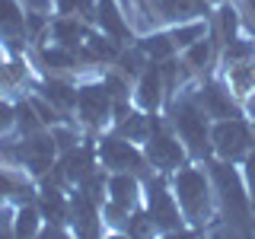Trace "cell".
<instances>
[{
  "instance_id": "26",
  "label": "cell",
  "mask_w": 255,
  "mask_h": 239,
  "mask_svg": "<svg viewBox=\"0 0 255 239\" xmlns=\"http://www.w3.org/2000/svg\"><path fill=\"white\" fill-rule=\"evenodd\" d=\"M10 230H13V214L0 207V233H10Z\"/></svg>"
},
{
  "instance_id": "16",
  "label": "cell",
  "mask_w": 255,
  "mask_h": 239,
  "mask_svg": "<svg viewBox=\"0 0 255 239\" xmlns=\"http://www.w3.org/2000/svg\"><path fill=\"white\" fill-rule=\"evenodd\" d=\"M137 48L147 54V61H156V64L166 61V58H172V54H179L166 29H150V32H143V35L137 38Z\"/></svg>"
},
{
  "instance_id": "19",
  "label": "cell",
  "mask_w": 255,
  "mask_h": 239,
  "mask_svg": "<svg viewBox=\"0 0 255 239\" xmlns=\"http://www.w3.org/2000/svg\"><path fill=\"white\" fill-rule=\"evenodd\" d=\"M13 233L16 236H38L42 233V211H38V204H22L13 214Z\"/></svg>"
},
{
  "instance_id": "13",
  "label": "cell",
  "mask_w": 255,
  "mask_h": 239,
  "mask_svg": "<svg viewBox=\"0 0 255 239\" xmlns=\"http://www.w3.org/2000/svg\"><path fill=\"white\" fill-rule=\"evenodd\" d=\"M70 227H74L77 236H99L106 230V220H102V204L90 198L83 188H77L70 195Z\"/></svg>"
},
{
  "instance_id": "14",
  "label": "cell",
  "mask_w": 255,
  "mask_h": 239,
  "mask_svg": "<svg viewBox=\"0 0 255 239\" xmlns=\"http://www.w3.org/2000/svg\"><path fill=\"white\" fill-rule=\"evenodd\" d=\"M0 42L19 54L29 42L26 32V6L19 0H0Z\"/></svg>"
},
{
  "instance_id": "5",
  "label": "cell",
  "mask_w": 255,
  "mask_h": 239,
  "mask_svg": "<svg viewBox=\"0 0 255 239\" xmlns=\"http://www.w3.org/2000/svg\"><path fill=\"white\" fill-rule=\"evenodd\" d=\"M140 147H143V156H147V163H150L153 172L172 175L182 163H188L185 143L175 137V131L169 127V121H166L159 112H153V118H150V134H147V140H143Z\"/></svg>"
},
{
  "instance_id": "9",
  "label": "cell",
  "mask_w": 255,
  "mask_h": 239,
  "mask_svg": "<svg viewBox=\"0 0 255 239\" xmlns=\"http://www.w3.org/2000/svg\"><path fill=\"white\" fill-rule=\"evenodd\" d=\"M195 99L201 102V109L207 112V118H211V121L243 115V102L230 93V86L223 83L220 70H217V74H211V77H201V80H198V83H195Z\"/></svg>"
},
{
  "instance_id": "20",
  "label": "cell",
  "mask_w": 255,
  "mask_h": 239,
  "mask_svg": "<svg viewBox=\"0 0 255 239\" xmlns=\"http://www.w3.org/2000/svg\"><path fill=\"white\" fill-rule=\"evenodd\" d=\"M51 10L58 16H80V19H96V0H51Z\"/></svg>"
},
{
  "instance_id": "7",
  "label": "cell",
  "mask_w": 255,
  "mask_h": 239,
  "mask_svg": "<svg viewBox=\"0 0 255 239\" xmlns=\"http://www.w3.org/2000/svg\"><path fill=\"white\" fill-rule=\"evenodd\" d=\"M252 147H255V134L246 115L211 121V156L227 159V163H239Z\"/></svg>"
},
{
  "instance_id": "17",
  "label": "cell",
  "mask_w": 255,
  "mask_h": 239,
  "mask_svg": "<svg viewBox=\"0 0 255 239\" xmlns=\"http://www.w3.org/2000/svg\"><path fill=\"white\" fill-rule=\"evenodd\" d=\"M166 32H169L175 51H182V48H188L191 42L204 38L207 32H211V22H207V19H185V22H172V26H166Z\"/></svg>"
},
{
  "instance_id": "21",
  "label": "cell",
  "mask_w": 255,
  "mask_h": 239,
  "mask_svg": "<svg viewBox=\"0 0 255 239\" xmlns=\"http://www.w3.org/2000/svg\"><path fill=\"white\" fill-rule=\"evenodd\" d=\"M236 166H239V172H243V182H246V188H249V195H255V147L239 159Z\"/></svg>"
},
{
  "instance_id": "27",
  "label": "cell",
  "mask_w": 255,
  "mask_h": 239,
  "mask_svg": "<svg viewBox=\"0 0 255 239\" xmlns=\"http://www.w3.org/2000/svg\"><path fill=\"white\" fill-rule=\"evenodd\" d=\"M252 207H255V195H252Z\"/></svg>"
},
{
  "instance_id": "2",
  "label": "cell",
  "mask_w": 255,
  "mask_h": 239,
  "mask_svg": "<svg viewBox=\"0 0 255 239\" xmlns=\"http://www.w3.org/2000/svg\"><path fill=\"white\" fill-rule=\"evenodd\" d=\"M172 195L182 207V217L188 227H195V233H204L207 227L220 223V211H217V195L211 185V172L204 163H182L179 169L169 175Z\"/></svg>"
},
{
  "instance_id": "22",
  "label": "cell",
  "mask_w": 255,
  "mask_h": 239,
  "mask_svg": "<svg viewBox=\"0 0 255 239\" xmlns=\"http://www.w3.org/2000/svg\"><path fill=\"white\" fill-rule=\"evenodd\" d=\"M239 16H243V26L249 35H255V0H236Z\"/></svg>"
},
{
  "instance_id": "1",
  "label": "cell",
  "mask_w": 255,
  "mask_h": 239,
  "mask_svg": "<svg viewBox=\"0 0 255 239\" xmlns=\"http://www.w3.org/2000/svg\"><path fill=\"white\" fill-rule=\"evenodd\" d=\"M204 166L211 172V185H214V195H217L220 223H227L230 233H239V236L255 233V207H252V195L243 182L239 166L217 159V156L204 159Z\"/></svg>"
},
{
  "instance_id": "3",
  "label": "cell",
  "mask_w": 255,
  "mask_h": 239,
  "mask_svg": "<svg viewBox=\"0 0 255 239\" xmlns=\"http://www.w3.org/2000/svg\"><path fill=\"white\" fill-rule=\"evenodd\" d=\"M163 118L169 121L175 137L185 143L188 159H195V163L211 159V118L201 109V102L195 99V83L179 90V93H172L166 99Z\"/></svg>"
},
{
  "instance_id": "23",
  "label": "cell",
  "mask_w": 255,
  "mask_h": 239,
  "mask_svg": "<svg viewBox=\"0 0 255 239\" xmlns=\"http://www.w3.org/2000/svg\"><path fill=\"white\" fill-rule=\"evenodd\" d=\"M13 124H16V109H10L6 102H0V134L10 131Z\"/></svg>"
},
{
  "instance_id": "12",
  "label": "cell",
  "mask_w": 255,
  "mask_h": 239,
  "mask_svg": "<svg viewBox=\"0 0 255 239\" xmlns=\"http://www.w3.org/2000/svg\"><path fill=\"white\" fill-rule=\"evenodd\" d=\"M150 6V19L172 26V22H185V19H207L211 16V0H147Z\"/></svg>"
},
{
  "instance_id": "10",
  "label": "cell",
  "mask_w": 255,
  "mask_h": 239,
  "mask_svg": "<svg viewBox=\"0 0 255 239\" xmlns=\"http://www.w3.org/2000/svg\"><path fill=\"white\" fill-rule=\"evenodd\" d=\"M106 204L131 214L143 204V179L134 172H109L106 179Z\"/></svg>"
},
{
  "instance_id": "8",
  "label": "cell",
  "mask_w": 255,
  "mask_h": 239,
  "mask_svg": "<svg viewBox=\"0 0 255 239\" xmlns=\"http://www.w3.org/2000/svg\"><path fill=\"white\" fill-rule=\"evenodd\" d=\"M74 115H77V124L90 134H99L109 124V118H115V102H112L106 83L99 77L90 80V83H80Z\"/></svg>"
},
{
  "instance_id": "4",
  "label": "cell",
  "mask_w": 255,
  "mask_h": 239,
  "mask_svg": "<svg viewBox=\"0 0 255 239\" xmlns=\"http://www.w3.org/2000/svg\"><path fill=\"white\" fill-rule=\"evenodd\" d=\"M143 207H147L156 233H163V236L185 233V217H182V207L172 195L169 175L150 172L147 179H143Z\"/></svg>"
},
{
  "instance_id": "18",
  "label": "cell",
  "mask_w": 255,
  "mask_h": 239,
  "mask_svg": "<svg viewBox=\"0 0 255 239\" xmlns=\"http://www.w3.org/2000/svg\"><path fill=\"white\" fill-rule=\"evenodd\" d=\"M29 80V67L22 58H13V61H3L0 64V90L3 93H16L22 90Z\"/></svg>"
},
{
  "instance_id": "25",
  "label": "cell",
  "mask_w": 255,
  "mask_h": 239,
  "mask_svg": "<svg viewBox=\"0 0 255 239\" xmlns=\"http://www.w3.org/2000/svg\"><path fill=\"white\" fill-rule=\"evenodd\" d=\"M243 115L249 118V124H252V134H255V93L249 96V99H243Z\"/></svg>"
},
{
  "instance_id": "24",
  "label": "cell",
  "mask_w": 255,
  "mask_h": 239,
  "mask_svg": "<svg viewBox=\"0 0 255 239\" xmlns=\"http://www.w3.org/2000/svg\"><path fill=\"white\" fill-rule=\"evenodd\" d=\"M29 13H51V0H19Z\"/></svg>"
},
{
  "instance_id": "11",
  "label": "cell",
  "mask_w": 255,
  "mask_h": 239,
  "mask_svg": "<svg viewBox=\"0 0 255 239\" xmlns=\"http://www.w3.org/2000/svg\"><path fill=\"white\" fill-rule=\"evenodd\" d=\"M166 83H163V70H159L156 61H150L147 67L140 70L137 83H134V93H131V102L143 112H159L166 106Z\"/></svg>"
},
{
  "instance_id": "6",
  "label": "cell",
  "mask_w": 255,
  "mask_h": 239,
  "mask_svg": "<svg viewBox=\"0 0 255 239\" xmlns=\"http://www.w3.org/2000/svg\"><path fill=\"white\" fill-rule=\"evenodd\" d=\"M96 156H99L102 169L106 172H134L140 175V179H147L150 172V163L147 156H143V147L134 140L122 137V134H102L99 140H96Z\"/></svg>"
},
{
  "instance_id": "15",
  "label": "cell",
  "mask_w": 255,
  "mask_h": 239,
  "mask_svg": "<svg viewBox=\"0 0 255 239\" xmlns=\"http://www.w3.org/2000/svg\"><path fill=\"white\" fill-rule=\"evenodd\" d=\"M220 77H223V83L230 86V93H233L239 102L249 99L255 93V58H246V61H236V64H223Z\"/></svg>"
}]
</instances>
